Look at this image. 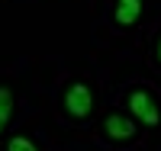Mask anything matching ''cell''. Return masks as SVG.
I'll use <instances>...</instances> for the list:
<instances>
[{"label": "cell", "instance_id": "7a4b0ae2", "mask_svg": "<svg viewBox=\"0 0 161 151\" xmlns=\"http://www.w3.org/2000/svg\"><path fill=\"white\" fill-rule=\"evenodd\" d=\"M64 109H68L74 119L90 116V109H93V93H90V87L80 84V80H74V84L64 90Z\"/></svg>", "mask_w": 161, "mask_h": 151}, {"label": "cell", "instance_id": "6da1fadb", "mask_svg": "<svg viewBox=\"0 0 161 151\" xmlns=\"http://www.w3.org/2000/svg\"><path fill=\"white\" fill-rule=\"evenodd\" d=\"M126 106H129V113L136 116L142 126H158L161 122V109H158V100H155V93L152 90H145V87H136V90H129V97H126Z\"/></svg>", "mask_w": 161, "mask_h": 151}, {"label": "cell", "instance_id": "5b68a950", "mask_svg": "<svg viewBox=\"0 0 161 151\" xmlns=\"http://www.w3.org/2000/svg\"><path fill=\"white\" fill-rule=\"evenodd\" d=\"M10 116H13V90L10 87H0V132L7 129Z\"/></svg>", "mask_w": 161, "mask_h": 151}, {"label": "cell", "instance_id": "52a82bcc", "mask_svg": "<svg viewBox=\"0 0 161 151\" xmlns=\"http://www.w3.org/2000/svg\"><path fill=\"white\" fill-rule=\"evenodd\" d=\"M155 61L161 64V35H158V45H155Z\"/></svg>", "mask_w": 161, "mask_h": 151}, {"label": "cell", "instance_id": "8992f818", "mask_svg": "<svg viewBox=\"0 0 161 151\" xmlns=\"http://www.w3.org/2000/svg\"><path fill=\"white\" fill-rule=\"evenodd\" d=\"M7 151H39V148H36L32 138H26V135H13L10 145H7Z\"/></svg>", "mask_w": 161, "mask_h": 151}, {"label": "cell", "instance_id": "277c9868", "mask_svg": "<svg viewBox=\"0 0 161 151\" xmlns=\"http://www.w3.org/2000/svg\"><path fill=\"white\" fill-rule=\"evenodd\" d=\"M139 16H142V0H116V10H113L116 26L129 29V26H136Z\"/></svg>", "mask_w": 161, "mask_h": 151}, {"label": "cell", "instance_id": "3957f363", "mask_svg": "<svg viewBox=\"0 0 161 151\" xmlns=\"http://www.w3.org/2000/svg\"><path fill=\"white\" fill-rule=\"evenodd\" d=\"M103 132L110 135V138H116V142H129L132 135H136V122L129 116H123V113H110L103 119Z\"/></svg>", "mask_w": 161, "mask_h": 151}]
</instances>
